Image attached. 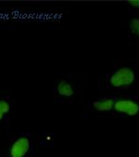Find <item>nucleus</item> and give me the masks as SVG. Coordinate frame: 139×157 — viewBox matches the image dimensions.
I'll list each match as a JSON object with an SVG mask.
<instances>
[{"mask_svg": "<svg viewBox=\"0 0 139 157\" xmlns=\"http://www.w3.org/2000/svg\"><path fill=\"white\" fill-rule=\"evenodd\" d=\"M135 80V74L133 69L127 67H120L109 78V83L114 88L126 87L131 85Z\"/></svg>", "mask_w": 139, "mask_h": 157, "instance_id": "obj_1", "label": "nucleus"}, {"mask_svg": "<svg viewBox=\"0 0 139 157\" xmlns=\"http://www.w3.org/2000/svg\"><path fill=\"white\" fill-rule=\"evenodd\" d=\"M113 108L117 112L130 117L136 116L139 113V104L130 99H121L116 101L114 103Z\"/></svg>", "mask_w": 139, "mask_h": 157, "instance_id": "obj_2", "label": "nucleus"}, {"mask_svg": "<svg viewBox=\"0 0 139 157\" xmlns=\"http://www.w3.org/2000/svg\"><path fill=\"white\" fill-rule=\"evenodd\" d=\"M10 105L5 100H0V120H2L5 115L10 111Z\"/></svg>", "mask_w": 139, "mask_h": 157, "instance_id": "obj_7", "label": "nucleus"}, {"mask_svg": "<svg viewBox=\"0 0 139 157\" xmlns=\"http://www.w3.org/2000/svg\"><path fill=\"white\" fill-rule=\"evenodd\" d=\"M30 140L27 137H20L17 139L10 148L11 157H24L30 150Z\"/></svg>", "mask_w": 139, "mask_h": 157, "instance_id": "obj_3", "label": "nucleus"}, {"mask_svg": "<svg viewBox=\"0 0 139 157\" xmlns=\"http://www.w3.org/2000/svg\"><path fill=\"white\" fill-rule=\"evenodd\" d=\"M128 3L134 8H139V0H131V1H128Z\"/></svg>", "mask_w": 139, "mask_h": 157, "instance_id": "obj_8", "label": "nucleus"}, {"mask_svg": "<svg viewBox=\"0 0 139 157\" xmlns=\"http://www.w3.org/2000/svg\"><path fill=\"white\" fill-rule=\"evenodd\" d=\"M57 90H58V93L61 96L70 97V96H73L74 94V91H73L72 85L64 80L59 82V83L57 86Z\"/></svg>", "mask_w": 139, "mask_h": 157, "instance_id": "obj_5", "label": "nucleus"}, {"mask_svg": "<svg viewBox=\"0 0 139 157\" xmlns=\"http://www.w3.org/2000/svg\"><path fill=\"white\" fill-rule=\"evenodd\" d=\"M129 29L133 34L139 37V19L138 18H133L131 20L130 24H129Z\"/></svg>", "mask_w": 139, "mask_h": 157, "instance_id": "obj_6", "label": "nucleus"}, {"mask_svg": "<svg viewBox=\"0 0 139 157\" xmlns=\"http://www.w3.org/2000/svg\"><path fill=\"white\" fill-rule=\"evenodd\" d=\"M114 100L111 98L104 99V100H98L93 103V106L97 111L99 112H108L110 111L114 107Z\"/></svg>", "mask_w": 139, "mask_h": 157, "instance_id": "obj_4", "label": "nucleus"}]
</instances>
